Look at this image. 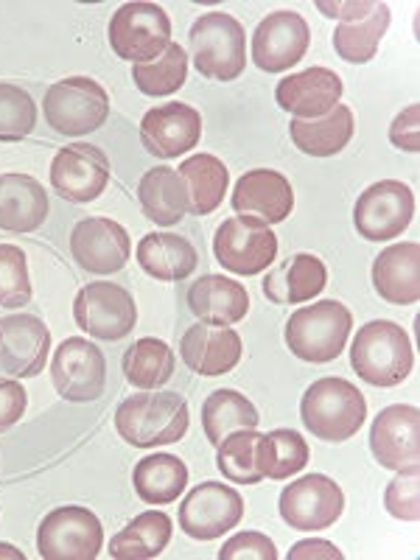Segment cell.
Here are the masks:
<instances>
[{
  "label": "cell",
  "mask_w": 420,
  "mask_h": 560,
  "mask_svg": "<svg viewBox=\"0 0 420 560\" xmlns=\"http://www.w3.org/2000/svg\"><path fill=\"white\" fill-rule=\"evenodd\" d=\"M70 255L90 275H113L127 267L132 255L129 233L113 219H82L70 233Z\"/></svg>",
  "instance_id": "d6986e66"
},
{
  "label": "cell",
  "mask_w": 420,
  "mask_h": 560,
  "mask_svg": "<svg viewBox=\"0 0 420 560\" xmlns=\"http://www.w3.org/2000/svg\"><path fill=\"white\" fill-rule=\"evenodd\" d=\"M28 404V395L23 384L12 382V378H0V432H7L23 418Z\"/></svg>",
  "instance_id": "ee69618b"
},
{
  "label": "cell",
  "mask_w": 420,
  "mask_h": 560,
  "mask_svg": "<svg viewBox=\"0 0 420 560\" xmlns=\"http://www.w3.org/2000/svg\"><path fill=\"white\" fill-rule=\"evenodd\" d=\"M230 205L238 217H253L264 224H278L292 213V183L272 168H253L242 174L233 188Z\"/></svg>",
  "instance_id": "44dd1931"
},
{
  "label": "cell",
  "mask_w": 420,
  "mask_h": 560,
  "mask_svg": "<svg viewBox=\"0 0 420 560\" xmlns=\"http://www.w3.org/2000/svg\"><path fill=\"white\" fill-rule=\"evenodd\" d=\"M0 555H12V558H23V555L14 552V547H9V544H0Z\"/></svg>",
  "instance_id": "c3c4849f"
},
{
  "label": "cell",
  "mask_w": 420,
  "mask_h": 560,
  "mask_svg": "<svg viewBox=\"0 0 420 560\" xmlns=\"http://www.w3.org/2000/svg\"><path fill=\"white\" fill-rule=\"evenodd\" d=\"M328 283L325 264L312 253H298L289 261L278 264L272 272L264 278V294L272 303H308L317 298Z\"/></svg>",
  "instance_id": "4316f807"
},
{
  "label": "cell",
  "mask_w": 420,
  "mask_h": 560,
  "mask_svg": "<svg viewBox=\"0 0 420 560\" xmlns=\"http://www.w3.org/2000/svg\"><path fill=\"white\" fill-rule=\"evenodd\" d=\"M109 45L121 59L143 65L172 45V20L158 3H124L109 20Z\"/></svg>",
  "instance_id": "52a82bcc"
},
{
  "label": "cell",
  "mask_w": 420,
  "mask_h": 560,
  "mask_svg": "<svg viewBox=\"0 0 420 560\" xmlns=\"http://www.w3.org/2000/svg\"><path fill=\"white\" fill-rule=\"evenodd\" d=\"M73 319L90 337L118 342L132 334L138 323V306L124 287L113 280H96L79 289L73 300Z\"/></svg>",
  "instance_id": "9c48e42d"
},
{
  "label": "cell",
  "mask_w": 420,
  "mask_h": 560,
  "mask_svg": "<svg viewBox=\"0 0 420 560\" xmlns=\"http://www.w3.org/2000/svg\"><path fill=\"white\" fill-rule=\"evenodd\" d=\"M179 179L188 197V213L208 217L224 202V191L230 185V172L217 154H194L179 166Z\"/></svg>",
  "instance_id": "f546056e"
},
{
  "label": "cell",
  "mask_w": 420,
  "mask_h": 560,
  "mask_svg": "<svg viewBox=\"0 0 420 560\" xmlns=\"http://www.w3.org/2000/svg\"><path fill=\"white\" fill-rule=\"evenodd\" d=\"M278 508L280 518L292 529L317 533V529H328L339 522L345 510V493L325 474H308L283 488Z\"/></svg>",
  "instance_id": "5bb4252c"
},
{
  "label": "cell",
  "mask_w": 420,
  "mask_h": 560,
  "mask_svg": "<svg viewBox=\"0 0 420 560\" xmlns=\"http://www.w3.org/2000/svg\"><path fill=\"white\" fill-rule=\"evenodd\" d=\"M115 429L135 448L172 446L188 432V404L179 393H138L115 409Z\"/></svg>",
  "instance_id": "6da1fadb"
},
{
  "label": "cell",
  "mask_w": 420,
  "mask_h": 560,
  "mask_svg": "<svg viewBox=\"0 0 420 560\" xmlns=\"http://www.w3.org/2000/svg\"><path fill=\"white\" fill-rule=\"evenodd\" d=\"M32 300L26 253L14 244H0V308H23Z\"/></svg>",
  "instance_id": "60d3db41"
},
{
  "label": "cell",
  "mask_w": 420,
  "mask_h": 560,
  "mask_svg": "<svg viewBox=\"0 0 420 560\" xmlns=\"http://www.w3.org/2000/svg\"><path fill=\"white\" fill-rule=\"evenodd\" d=\"M104 527L93 510L65 504L51 510L37 529L43 560H93L102 552Z\"/></svg>",
  "instance_id": "ba28073f"
},
{
  "label": "cell",
  "mask_w": 420,
  "mask_h": 560,
  "mask_svg": "<svg viewBox=\"0 0 420 560\" xmlns=\"http://www.w3.org/2000/svg\"><path fill=\"white\" fill-rule=\"evenodd\" d=\"M370 448L382 468L389 471H418L420 465V412L395 404L378 412L370 429Z\"/></svg>",
  "instance_id": "2e32d148"
},
{
  "label": "cell",
  "mask_w": 420,
  "mask_h": 560,
  "mask_svg": "<svg viewBox=\"0 0 420 560\" xmlns=\"http://www.w3.org/2000/svg\"><path fill=\"white\" fill-rule=\"evenodd\" d=\"M219 560H278V549L264 533H238L222 549Z\"/></svg>",
  "instance_id": "7bdbcfd3"
},
{
  "label": "cell",
  "mask_w": 420,
  "mask_h": 560,
  "mask_svg": "<svg viewBox=\"0 0 420 560\" xmlns=\"http://www.w3.org/2000/svg\"><path fill=\"white\" fill-rule=\"evenodd\" d=\"M45 124L59 135L82 138L107 124V90L88 77H70L45 90Z\"/></svg>",
  "instance_id": "8992f818"
},
{
  "label": "cell",
  "mask_w": 420,
  "mask_h": 560,
  "mask_svg": "<svg viewBox=\"0 0 420 560\" xmlns=\"http://www.w3.org/2000/svg\"><path fill=\"white\" fill-rule=\"evenodd\" d=\"M353 317L348 306L337 300H323L314 306H303L289 317L287 345L294 357L312 364H328L348 345Z\"/></svg>",
  "instance_id": "5b68a950"
},
{
  "label": "cell",
  "mask_w": 420,
  "mask_h": 560,
  "mask_svg": "<svg viewBox=\"0 0 420 560\" xmlns=\"http://www.w3.org/2000/svg\"><path fill=\"white\" fill-rule=\"evenodd\" d=\"M303 427L325 443H342L359 434L368 418V401L357 384L345 378H319L303 393L300 401Z\"/></svg>",
  "instance_id": "3957f363"
},
{
  "label": "cell",
  "mask_w": 420,
  "mask_h": 560,
  "mask_svg": "<svg viewBox=\"0 0 420 560\" xmlns=\"http://www.w3.org/2000/svg\"><path fill=\"white\" fill-rule=\"evenodd\" d=\"M418 121H420V107L418 104H409L404 113L395 115L393 127H389V140L395 147L404 149V152H418L420 149V135H418Z\"/></svg>",
  "instance_id": "f6af8a7d"
},
{
  "label": "cell",
  "mask_w": 420,
  "mask_h": 560,
  "mask_svg": "<svg viewBox=\"0 0 420 560\" xmlns=\"http://www.w3.org/2000/svg\"><path fill=\"white\" fill-rule=\"evenodd\" d=\"M376 3L370 0H337V3H328V0H319L317 9L325 14V18H339L342 23H357V20H364L370 12H373Z\"/></svg>",
  "instance_id": "bcb514c9"
},
{
  "label": "cell",
  "mask_w": 420,
  "mask_h": 560,
  "mask_svg": "<svg viewBox=\"0 0 420 560\" xmlns=\"http://www.w3.org/2000/svg\"><path fill=\"white\" fill-rule=\"evenodd\" d=\"M289 135L292 143L308 158H334L342 152L353 138V113L345 104H337L323 118H294L289 124Z\"/></svg>",
  "instance_id": "f1b7e54d"
},
{
  "label": "cell",
  "mask_w": 420,
  "mask_h": 560,
  "mask_svg": "<svg viewBox=\"0 0 420 560\" xmlns=\"http://www.w3.org/2000/svg\"><path fill=\"white\" fill-rule=\"evenodd\" d=\"M342 79L328 68H308L280 79L275 90V102L280 109L292 113L294 118H323L331 113L342 98Z\"/></svg>",
  "instance_id": "603a6c76"
},
{
  "label": "cell",
  "mask_w": 420,
  "mask_h": 560,
  "mask_svg": "<svg viewBox=\"0 0 420 560\" xmlns=\"http://www.w3.org/2000/svg\"><path fill=\"white\" fill-rule=\"evenodd\" d=\"M191 57L205 79L233 82L247 68V34L244 26L228 12H208L194 20Z\"/></svg>",
  "instance_id": "277c9868"
},
{
  "label": "cell",
  "mask_w": 420,
  "mask_h": 560,
  "mask_svg": "<svg viewBox=\"0 0 420 560\" xmlns=\"http://www.w3.org/2000/svg\"><path fill=\"white\" fill-rule=\"evenodd\" d=\"M213 253L228 272L253 278L269 269V264L278 258V236L269 224L258 219L230 217L219 224L213 236Z\"/></svg>",
  "instance_id": "30bf717a"
},
{
  "label": "cell",
  "mask_w": 420,
  "mask_h": 560,
  "mask_svg": "<svg viewBox=\"0 0 420 560\" xmlns=\"http://www.w3.org/2000/svg\"><path fill=\"white\" fill-rule=\"evenodd\" d=\"M287 558L289 560H303V558H337V560H342L345 555L328 541H300V544H294L292 549H289Z\"/></svg>",
  "instance_id": "7dc6e473"
},
{
  "label": "cell",
  "mask_w": 420,
  "mask_h": 560,
  "mask_svg": "<svg viewBox=\"0 0 420 560\" xmlns=\"http://www.w3.org/2000/svg\"><path fill=\"white\" fill-rule=\"evenodd\" d=\"M132 482L147 504H172L188 485V465L174 454H149L135 465Z\"/></svg>",
  "instance_id": "d6a6232c"
},
{
  "label": "cell",
  "mask_w": 420,
  "mask_h": 560,
  "mask_svg": "<svg viewBox=\"0 0 420 560\" xmlns=\"http://www.w3.org/2000/svg\"><path fill=\"white\" fill-rule=\"evenodd\" d=\"M48 219V194L28 174H0V230L34 233Z\"/></svg>",
  "instance_id": "484cf974"
},
{
  "label": "cell",
  "mask_w": 420,
  "mask_h": 560,
  "mask_svg": "<svg viewBox=\"0 0 420 560\" xmlns=\"http://www.w3.org/2000/svg\"><path fill=\"white\" fill-rule=\"evenodd\" d=\"M51 350V331L32 314L0 319V370L14 378H34L45 370Z\"/></svg>",
  "instance_id": "ffe728a7"
},
{
  "label": "cell",
  "mask_w": 420,
  "mask_h": 560,
  "mask_svg": "<svg viewBox=\"0 0 420 560\" xmlns=\"http://www.w3.org/2000/svg\"><path fill=\"white\" fill-rule=\"evenodd\" d=\"M177 368V357L166 342L160 339H138L132 348L124 353V376L135 389H160L166 387Z\"/></svg>",
  "instance_id": "e575fe53"
},
{
  "label": "cell",
  "mask_w": 420,
  "mask_h": 560,
  "mask_svg": "<svg viewBox=\"0 0 420 560\" xmlns=\"http://www.w3.org/2000/svg\"><path fill=\"white\" fill-rule=\"evenodd\" d=\"M51 382L65 401H98L107 384V359L102 348L82 337L65 339L54 353Z\"/></svg>",
  "instance_id": "7c38bea8"
},
{
  "label": "cell",
  "mask_w": 420,
  "mask_h": 560,
  "mask_svg": "<svg viewBox=\"0 0 420 560\" xmlns=\"http://www.w3.org/2000/svg\"><path fill=\"white\" fill-rule=\"evenodd\" d=\"M109 183V158L98 147L73 143L51 160V188L68 202H93Z\"/></svg>",
  "instance_id": "e0dca14e"
},
{
  "label": "cell",
  "mask_w": 420,
  "mask_h": 560,
  "mask_svg": "<svg viewBox=\"0 0 420 560\" xmlns=\"http://www.w3.org/2000/svg\"><path fill=\"white\" fill-rule=\"evenodd\" d=\"M179 357L197 376H224L242 362V337L230 325L197 323L183 334Z\"/></svg>",
  "instance_id": "7402d4cb"
},
{
  "label": "cell",
  "mask_w": 420,
  "mask_h": 560,
  "mask_svg": "<svg viewBox=\"0 0 420 560\" xmlns=\"http://www.w3.org/2000/svg\"><path fill=\"white\" fill-rule=\"evenodd\" d=\"M415 217V194L407 183L398 179H382L373 183L353 208V224L359 236L368 242H389L404 236V230L412 224Z\"/></svg>",
  "instance_id": "8fae6325"
},
{
  "label": "cell",
  "mask_w": 420,
  "mask_h": 560,
  "mask_svg": "<svg viewBox=\"0 0 420 560\" xmlns=\"http://www.w3.org/2000/svg\"><path fill=\"white\" fill-rule=\"evenodd\" d=\"M384 508L401 522H418L420 516V479L418 471H404L384 490Z\"/></svg>",
  "instance_id": "b9f144b4"
},
{
  "label": "cell",
  "mask_w": 420,
  "mask_h": 560,
  "mask_svg": "<svg viewBox=\"0 0 420 560\" xmlns=\"http://www.w3.org/2000/svg\"><path fill=\"white\" fill-rule=\"evenodd\" d=\"M138 199L143 217L160 228H172L188 213V197L185 185L174 168L158 166L149 168L138 183Z\"/></svg>",
  "instance_id": "4dcf8cb0"
},
{
  "label": "cell",
  "mask_w": 420,
  "mask_h": 560,
  "mask_svg": "<svg viewBox=\"0 0 420 560\" xmlns=\"http://www.w3.org/2000/svg\"><path fill=\"white\" fill-rule=\"evenodd\" d=\"M37 124V104L18 84L0 82V140L14 143L32 135Z\"/></svg>",
  "instance_id": "ab89813d"
},
{
  "label": "cell",
  "mask_w": 420,
  "mask_h": 560,
  "mask_svg": "<svg viewBox=\"0 0 420 560\" xmlns=\"http://www.w3.org/2000/svg\"><path fill=\"white\" fill-rule=\"evenodd\" d=\"M138 264L152 278L174 283L191 278L199 264V253L188 238L177 233H149L138 244Z\"/></svg>",
  "instance_id": "83f0119b"
},
{
  "label": "cell",
  "mask_w": 420,
  "mask_h": 560,
  "mask_svg": "<svg viewBox=\"0 0 420 560\" xmlns=\"http://www.w3.org/2000/svg\"><path fill=\"white\" fill-rule=\"evenodd\" d=\"M188 308L199 323L236 325L247 317L249 294L238 280L224 275H202L188 289Z\"/></svg>",
  "instance_id": "d4e9b609"
},
{
  "label": "cell",
  "mask_w": 420,
  "mask_h": 560,
  "mask_svg": "<svg viewBox=\"0 0 420 560\" xmlns=\"http://www.w3.org/2000/svg\"><path fill=\"white\" fill-rule=\"evenodd\" d=\"M244 518V499L222 482H202L179 504V529L194 541H217L238 527Z\"/></svg>",
  "instance_id": "4fadbf2b"
},
{
  "label": "cell",
  "mask_w": 420,
  "mask_h": 560,
  "mask_svg": "<svg viewBox=\"0 0 420 560\" xmlns=\"http://www.w3.org/2000/svg\"><path fill=\"white\" fill-rule=\"evenodd\" d=\"M373 287L378 298L393 306H412L420 298V247L418 242L393 244L373 261Z\"/></svg>",
  "instance_id": "cb8c5ba5"
},
{
  "label": "cell",
  "mask_w": 420,
  "mask_h": 560,
  "mask_svg": "<svg viewBox=\"0 0 420 560\" xmlns=\"http://www.w3.org/2000/svg\"><path fill=\"white\" fill-rule=\"evenodd\" d=\"M350 364L373 387H398L415 368V350L407 331L389 319L362 325L350 345Z\"/></svg>",
  "instance_id": "7a4b0ae2"
},
{
  "label": "cell",
  "mask_w": 420,
  "mask_h": 560,
  "mask_svg": "<svg viewBox=\"0 0 420 560\" xmlns=\"http://www.w3.org/2000/svg\"><path fill=\"white\" fill-rule=\"evenodd\" d=\"M172 518L160 510H147L135 516L121 533L109 541V558L115 560H149L163 555L172 541Z\"/></svg>",
  "instance_id": "1f68e13d"
},
{
  "label": "cell",
  "mask_w": 420,
  "mask_h": 560,
  "mask_svg": "<svg viewBox=\"0 0 420 560\" xmlns=\"http://www.w3.org/2000/svg\"><path fill=\"white\" fill-rule=\"evenodd\" d=\"M261 423V415L236 389H217L202 404V429L210 446H219L228 434L238 429H255Z\"/></svg>",
  "instance_id": "836d02e7"
},
{
  "label": "cell",
  "mask_w": 420,
  "mask_h": 560,
  "mask_svg": "<svg viewBox=\"0 0 420 560\" xmlns=\"http://www.w3.org/2000/svg\"><path fill=\"white\" fill-rule=\"evenodd\" d=\"M132 79L135 88L143 93V96L163 98L177 93L179 88L188 79V54L183 51V45L172 43L166 51L160 54L158 59L143 65H132Z\"/></svg>",
  "instance_id": "74e56055"
},
{
  "label": "cell",
  "mask_w": 420,
  "mask_h": 560,
  "mask_svg": "<svg viewBox=\"0 0 420 560\" xmlns=\"http://www.w3.org/2000/svg\"><path fill=\"white\" fill-rule=\"evenodd\" d=\"M389 14L387 3H376L373 12L364 20H357V23H339L337 32H334V48H337L339 57L350 65H364L376 57L378 43L387 34L389 28Z\"/></svg>",
  "instance_id": "d590c367"
},
{
  "label": "cell",
  "mask_w": 420,
  "mask_h": 560,
  "mask_svg": "<svg viewBox=\"0 0 420 560\" xmlns=\"http://www.w3.org/2000/svg\"><path fill=\"white\" fill-rule=\"evenodd\" d=\"M202 140V115L183 102L149 109L140 121V143L152 158L174 160L188 154Z\"/></svg>",
  "instance_id": "ac0fdd59"
},
{
  "label": "cell",
  "mask_w": 420,
  "mask_h": 560,
  "mask_svg": "<svg viewBox=\"0 0 420 560\" xmlns=\"http://www.w3.org/2000/svg\"><path fill=\"white\" fill-rule=\"evenodd\" d=\"M312 28L303 14L280 9L264 18L253 32V62L264 73H283L306 57Z\"/></svg>",
  "instance_id": "9a60e30c"
},
{
  "label": "cell",
  "mask_w": 420,
  "mask_h": 560,
  "mask_svg": "<svg viewBox=\"0 0 420 560\" xmlns=\"http://www.w3.org/2000/svg\"><path fill=\"white\" fill-rule=\"evenodd\" d=\"M258 440H261V434L255 429H238L219 443L217 465L224 479L238 485L264 482L261 465H258Z\"/></svg>",
  "instance_id": "f35d334b"
},
{
  "label": "cell",
  "mask_w": 420,
  "mask_h": 560,
  "mask_svg": "<svg viewBox=\"0 0 420 560\" xmlns=\"http://www.w3.org/2000/svg\"><path fill=\"white\" fill-rule=\"evenodd\" d=\"M308 463V443L292 429H275L258 440V465L264 479H289Z\"/></svg>",
  "instance_id": "8d00e7d4"
}]
</instances>
